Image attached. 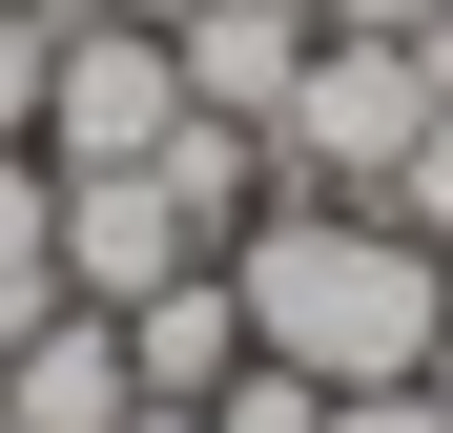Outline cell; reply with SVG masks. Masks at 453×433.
I'll use <instances>...</instances> for the list:
<instances>
[{
    "label": "cell",
    "mask_w": 453,
    "mask_h": 433,
    "mask_svg": "<svg viewBox=\"0 0 453 433\" xmlns=\"http://www.w3.org/2000/svg\"><path fill=\"white\" fill-rule=\"evenodd\" d=\"M226 289H248V351L268 372H310V392H392L433 310H453V268L392 228V206H350V186H288L226 228Z\"/></svg>",
    "instance_id": "obj_1"
},
{
    "label": "cell",
    "mask_w": 453,
    "mask_h": 433,
    "mask_svg": "<svg viewBox=\"0 0 453 433\" xmlns=\"http://www.w3.org/2000/svg\"><path fill=\"white\" fill-rule=\"evenodd\" d=\"M453 104V42H330L310 21V62H288V104H268V144H288V186H392L412 166V124Z\"/></svg>",
    "instance_id": "obj_2"
},
{
    "label": "cell",
    "mask_w": 453,
    "mask_h": 433,
    "mask_svg": "<svg viewBox=\"0 0 453 433\" xmlns=\"http://www.w3.org/2000/svg\"><path fill=\"white\" fill-rule=\"evenodd\" d=\"M186 124V42L144 21H62V62H42V166H144V144Z\"/></svg>",
    "instance_id": "obj_3"
},
{
    "label": "cell",
    "mask_w": 453,
    "mask_h": 433,
    "mask_svg": "<svg viewBox=\"0 0 453 433\" xmlns=\"http://www.w3.org/2000/svg\"><path fill=\"white\" fill-rule=\"evenodd\" d=\"M165 268H206V228L165 206V166H62V289H83V310H144Z\"/></svg>",
    "instance_id": "obj_4"
},
{
    "label": "cell",
    "mask_w": 453,
    "mask_h": 433,
    "mask_svg": "<svg viewBox=\"0 0 453 433\" xmlns=\"http://www.w3.org/2000/svg\"><path fill=\"white\" fill-rule=\"evenodd\" d=\"M124 413H144L124 310H83V289H62V310H21V330H0V433H124Z\"/></svg>",
    "instance_id": "obj_5"
},
{
    "label": "cell",
    "mask_w": 453,
    "mask_h": 433,
    "mask_svg": "<svg viewBox=\"0 0 453 433\" xmlns=\"http://www.w3.org/2000/svg\"><path fill=\"white\" fill-rule=\"evenodd\" d=\"M124 372H144V413H206L226 372H248V289H226V248H206V268H165V289L124 310Z\"/></svg>",
    "instance_id": "obj_6"
},
{
    "label": "cell",
    "mask_w": 453,
    "mask_h": 433,
    "mask_svg": "<svg viewBox=\"0 0 453 433\" xmlns=\"http://www.w3.org/2000/svg\"><path fill=\"white\" fill-rule=\"evenodd\" d=\"M144 166H165V206H186L206 248L248 228V206H288V144H268V124H226V104H186L165 144H144Z\"/></svg>",
    "instance_id": "obj_7"
},
{
    "label": "cell",
    "mask_w": 453,
    "mask_h": 433,
    "mask_svg": "<svg viewBox=\"0 0 453 433\" xmlns=\"http://www.w3.org/2000/svg\"><path fill=\"white\" fill-rule=\"evenodd\" d=\"M165 42H186V104H226V124H268L310 62V21H165Z\"/></svg>",
    "instance_id": "obj_8"
},
{
    "label": "cell",
    "mask_w": 453,
    "mask_h": 433,
    "mask_svg": "<svg viewBox=\"0 0 453 433\" xmlns=\"http://www.w3.org/2000/svg\"><path fill=\"white\" fill-rule=\"evenodd\" d=\"M21 310H62V166L0 144V330H21Z\"/></svg>",
    "instance_id": "obj_9"
},
{
    "label": "cell",
    "mask_w": 453,
    "mask_h": 433,
    "mask_svg": "<svg viewBox=\"0 0 453 433\" xmlns=\"http://www.w3.org/2000/svg\"><path fill=\"white\" fill-rule=\"evenodd\" d=\"M371 206H392V228H412V248H433V268H453V104H433V124H412V166H392V186H371Z\"/></svg>",
    "instance_id": "obj_10"
},
{
    "label": "cell",
    "mask_w": 453,
    "mask_h": 433,
    "mask_svg": "<svg viewBox=\"0 0 453 433\" xmlns=\"http://www.w3.org/2000/svg\"><path fill=\"white\" fill-rule=\"evenodd\" d=\"M206 433H330V392H310V372H268V351H248V372L206 392Z\"/></svg>",
    "instance_id": "obj_11"
},
{
    "label": "cell",
    "mask_w": 453,
    "mask_h": 433,
    "mask_svg": "<svg viewBox=\"0 0 453 433\" xmlns=\"http://www.w3.org/2000/svg\"><path fill=\"white\" fill-rule=\"evenodd\" d=\"M42 62H62V21H21V0H0V144H42Z\"/></svg>",
    "instance_id": "obj_12"
},
{
    "label": "cell",
    "mask_w": 453,
    "mask_h": 433,
    "mask_svg": "<svg viewBox=\"0 0 453 433\" xmlns=\"http://www.w3.org/2000/svg\"><path fill=\"white\" fill-rule=\"evenodd\" d=\"M330 42H453V0H310Z\"/></svg>",
    "instance_id": "obj_13"
},
{
    "label": "cell",
    "mask_w": 453,
    "mask_h": 433,
    "mask_svg": "<svg viewBox=\"0 0 453 433\" xmlns=\"http://www.w3.org/2000/svg\"><path fill=\"white\" fill-rule=\"evenodd\" d=\"M330 433H453V413H433V372H392V392H330Z\"/></svg>",
    "instance_id": "obj_14"
},
{
    "label": "cell",
    "mask_w": 453,
    "mask_h": 433,
    "mask_svg": "<svg viewBox=\"0 0 453 433\" xmlns=\"http://www.w3.org/2000/svg\"><path fill=\"white\" fill-rule=\"evenodd\" d=\"M144 21H310V0H144Z\"/></svg>",
    "instance_id": "obj_15"
},
{
    "label": "cell",
    "mask_w": 453,
    "mask_h": 433,
    "mask_svg": "<svg viewBox=\"0 0 453 433\" xmlns=\"http://www.w3.org/2000/svg\"><path fill=\"white\" fill-rule=\"evenodd\" d=\"M412 372H433V413H453V310H433V351H412Z\"/></svg>",
    "instance_id": "obj_16"
},
{
    "label": "cell",
    "mask_w": 453,
    "mask_h": 433,
    "mask_svg": "<svg viewBox=\"0 0 453 433\" xmlns=\"http://www.w3.org/2000/svg\"><path fill=\"white\" fill-rule=\"evenodd\" d=\"M21 21H124V0H21Z\"/></svg>",
    "instance_id": "obj_17"
},
{
    "label": "cell",
    "mask_w": 453,
    "mask_h": 433,
    "mask_svg": "<svg viewBox=\"0 0 453 433\" xmlns=\"http://www.w3.org/2000/svg\"><path fill=\"white\" fill-rule=\"evenodd\" d=\"M124 433H206V413H124Z\"/></svg>",
    "instance_id": "obj_18"
}]
</instances>
